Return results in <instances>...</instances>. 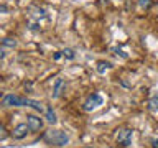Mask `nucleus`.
Here are the masks:
<instances>
[{"mask_svg": "<svg viewBox=\"0 0 158 148\" xmlns=\"http://www.w3.org/2000/svg\"><path fill=\"white\" fill-rule=\"evenodd\" d=\"M152 146L153 148H158V140H156V138H155V140H152Z\"/></svg>", "mask_w": 158, "mask_h": 148, "instance_id": "a211bd4d", "label": "nucleus"}, {"mask_svg": "<svg viewBox=\"0 0 158 148\" xmlns=\"http://www.w3.org/2000/svg\"><path fill=\"white\" fill-rule=\"evenodd\" d=\"M138 5H140L143 10H150L153 5H155V0H138Z\"/></svg>", "mask_w": 158, "mask_h": 148, "instance_id": "ddd939ff", "label": "nucleus"}, {"mask_svg": "<svg viewBox=\"0 0 158 148\" xmlns=\"http://www.w3.org/2000/svg\"><path fill=\"white\" fill-rule=\"evenodd\" d=\"M61 56H63L61 53H56V54H54V59H59V58H61Z\"/></svg>", "mask_w": 158, "mask_h": 148, "instance_id": "6ab92c4d", "label": "nucleus"}, {"mask_svg": "<svg viewBox=\"0 0 158 148\" xmlns=\"http://www.w3.org/2000/svg\"><path fill=\"white\" fill-rule=\"evenodd\" d=\"M43 140L54 146H64V145H68L69 137L63 130H48V132H44Z\"/></svg>", "mask_w": 158, "mask_h": 148, "instance_id": "f257e3e1", "label": "nucleus"}, {"mask_svg": "<svg viewBox=\"0 0 158 148\" xmlns=\"http://www.w3.org/2000/svg\"><path fill=\"white\" fill-rule=\"evenodd\" d=\"M27 123L30 127V132H40L43 128V120L36 115H31V113L27 115Z\"/></svg>", "mask_w": 158, "mask_h": 148, "instance_id": "0eeeda50", "label": "nucleus"}, {"mask_svg": "<svg viewBox=\"0 0 158 148\" xmlns=\"http://www.w3.org/2000/svg\"><path fill=\"white\" fill-rule=\"evenodd\" d=\"M28 132H30L28 123H18V125L12 130V137L15 140H22V138H25L28 135Z\"/></svg>", "mask_w": 158, "mask_h": 148, "instance_id": "423d86ee", "label": "nucleus"}, {"mask_svg": "<svg viewBox=\"0 0 158 148\" xmlns=\"http://www.w3.org/2000/svg\"><path fill=\"white\" fill-rule=\"evenodd\" d=\"M0 94H2V91H0Z\"/></svg>", "mask_w": 158, "mask_h": 148, "instance_id": "4be33fe9", "label": "nucleus"}, {"mask_svg": "<svg viewBox=\"0 0 158 148\" xmlns=\"http://www.w3.org/2000/svg\"><path fill=\"white\" fill-rule=\"evenodd\" d=\"M110 68H112V64L107 63V61H99V63H97V72H101V74H104L106 71H109Z\"/></svg>", "mask_w": 158, "mask_h": 148, "instance_id": "9b49d317", "label": "nucleus"}, {"mask_svg": "<svg viewBox=\"0 0 158 148\" xmlns=\"http://www.w3.org/2000/svg\"><path fill=\"white\" fill-rule=\"evenodd\" d=\"M2 44H3V46H7V48H15V46H17V39L7 36V38L2 39Z\"/></svg>", "mask_w": 158, "mask_h": 148, "instance_id": "f8f14e48", "label": "nucleus"}, {"mask_svg": "<svg viewBox=\"0 0 158 148\" xmlns=\"http://www.w3.org/2000/svg\"><path fill=\"white\" fill-rule=\"evenodd\" d=\"M8 137V132H7V128H5L2 123H0V140H5V138Z\"/></svg>", "mask_w": 158, "mask_h": 148, "instance_id": "dca6fc26", "label": "nucleus"}, {"mask_svg": "<svg viewBox=\"0 0 158 148\" xmlns=\"http://www.w3.org/2000/svg\"><path fill=\"white\" fill-rule=\"evenodd\" d=\"M2 58H3V51L0 49V59H2Z\"/></svg>", "mask_w": 158, "mask_h": 148, "instance_id": "aec40b11", "label": "nucleus"}, {"mask_svg": "<svg viewBox=\"0 0 158 148\" xmlns=\"http://www.w3.org/2000/svg\"><path fill=\"white\" fill-rule=\"evenodd\" d=\"M86 148H91V146H86Z\"/></svg>", "mask_w": 158, "mask_h": 148, "instance_id": "412c9836", "label": "nucleus"}, {"mask_svg": "<svg viewBox=\"0 0 158 148\" xmlns=\"http://www.w3.org/2000/svg\"><path fill=\"white\" fill-rule=\"evenodd\" d=\"M43 18H46V10H44L43 7L31 5V7H30V20L40 23V20H43Z\"/></svg>", "mask_w": 158, "mask_h": 148, "instance_id": "39448f33", "label": "nucleus"}, {"mask_svg": "<svg viewBox=\"0 0 158 148\" xmlns=\"http://www.w3.org/2000/svg\"><path fill=\"white\" fill-rule=\"evenodd\" d=\"M46 120L49 122V123H56V113H54V110H53V107L51 105H48L46 107Z\"/></svg>", "mask_w": 158, "mask_h": 148, "instance_id": "9d476101", "label": "nucleus"}, {"mask_svg": "<svg viewBox=\"0 0 158 148\" xmlns=\"http://www.w3.org/2000/svg\"><path fill=\"white\" fill-rule=\"evenodd\" d=\"M132 138H133V130L132 128H118L117 135H115V143L120 148H127L132 145Z\"/></svg>", "mask_w": 158, "mask_h": 148, "instance_id": "f03ea898", "label": "nucleus"}, {"mask_svg": "<svg viewBox=\"0 0 158 148\" xmlns=\"http://www.w3.org/2000/svg\"><path fill=\"white\" fill-rule=\"evenodd\" d=\"M102 102H104V99H102L101 94L94 92V94H91V96L86 99V101H84L82 110H84V112H92V110H96L97 107H101Z\"/></svg>", "mask_w": 158, "mask_h": 148, "instance_id": "7ed1b4c3", "label": "nucleus"}, {"mask_svg": "<svg viewBox=\"0 0 158 148\" xmlns=\"http://www.w3.org/2000/svg\"><path fill=\"white\" fill-rule=\"evenodd\" d=\"M61 54L66 59H74V56H76V53H74V49H71V48H66V49H63L61 51Z\"/></svg>", "mask_w": 158, "mask_h": 148, "instance_id": "2eb2a0df", "label": "nucleus"}, {"mask_svg": "<svg viewBox=\"0 0 158 148\" xmlns=\"http://www.w3.org/2000/svg\"><path fill=\"white\" fill-rule=\"evenodd\" d=\"M63 84H64V81H63L61 77H58L56 82H54V89H53V97H54V99L59 97V94H61V89H63Z\"/></svg>", "mask_w": 158, "mask_h": 148, "instance_id": "1a4fd4ad", "label": "nucleus"}, {"mask_svg": "<svg viewBox=\"0 0 158 148\" xmlns=\"http://www.w3.org/2000/svg\"><path fill=\"white\" fill-rule=\"evenodd\" d=\"M25 101H27V97L8 94V96L3 97V105H7V107H25Z\"/></svg>", "mask_w": 158, "mask_h": 148, "instance_id": "20e7f679", "label": "nucleus"}, {"mask_svg": "<svg viewBox=\"0 0 158 148\" xmlns=\"http://www.w3.org/2000/svg\"><path fill=\"white\" fill-rule=\"evenodd\" d=\"M148 110L158 112V97H153V99L148 101Z\"/></svg>", "mask_w": 158, "mask_h": 148, "instance_id": "4468645a", "label": "nucleus"}, {"mask_svg": "<svg viewBox=\"0 0 158 148\" xmlns=\"http://www.w3.org/2000/svg\"><path fill=\"white\" fill-rule=\"evenodd\" d=\"M112 51H115V54H120V56H122L123 59H127V58H128V56H127V54H125V53H123V51H122V49H118V48H114V49H112Z\"/></svg>", "mask_w": 158, "mask_h": 148, "instance_id": "f3484780", "label": "nucleus"}, {"mask_svg": "<svg viewBox=\"0 0 158 148\" xmlns=\"http://www.w3.org/2000/svg\"><path fill=\"white\" fill-rule=\"evenodd\" d=\"M25 107H31V109H35V110H38V112L44 110L43 104H40L38 101H33V99H27V101H25Z\"/></svg>", "mask_w": 158, "mask_h": 148, "instance_id": "6e6552de", "label": "nucleus"}]
</instances>
